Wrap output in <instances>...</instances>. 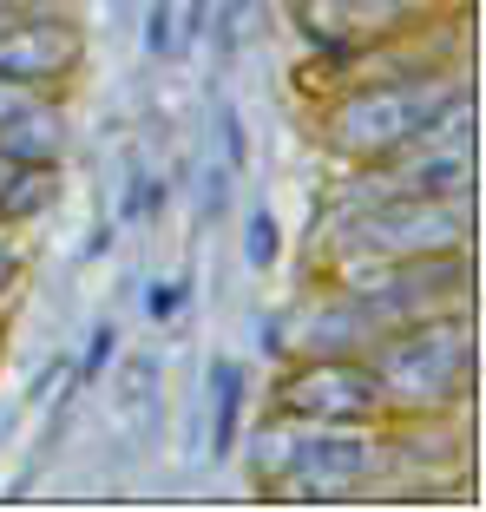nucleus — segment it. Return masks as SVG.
Listing matches in <instances>:
<instances>
[{
	"label": "nucleus",
	"mask_w": 486,
	"mask_h": 512,
	"mask_svg": "<svg viewBox=\"0 0 486 512\" xmlns=\"http://www.w3.org/2000/svg\"><path fill=\"white\" fill-rule=\"evenodd\" d=\"M473 99L467 79H454V66H421V73H375L355 79L329 112H322V151L349 158V165H381L408 151L447 106Z\"/></svg>",
	"instance_id": "f257e3e1"
},
{
	"label": "nucleus",
	"mask_w": 486,
	"mask_h": 512,
	"mask_svg": "<svg viewBox=\"0 0 486 512\" xmlns=\"http://www.w3.org/2000/svg\"><path fill=\"white\" fill-rule=\"evenodd\" d=\"M368 368L395 414H447L473 394V322L460 309L414 316L368 342Z\"/></svg>",
	"instance_id": "f03ea898"
},
{
	"label": "nucleus",
	"mask_w": 486,
	"mask_h": 512,
	"mask_svg": "<svg viewBox=\"0 0 486 512\" xmlns=\"http://www.w3.org/2000/svg\"><path fill=\"white\" fill-rule=\"evenodd\" d=\"M250 473L283 499H349L381 473V440L362 427H316L283 414L270 434H257Z\"/></svg>",
	"instance_id": "7ed1b4c3"
},
{
	"label": "nucleus",
	"mask_w": 486,
	"mask_h": 512,
	"mask_svg": "<svg viewBox=\"0 0 486 512\" xmlns=\"http://www.w3.org/2000/svg\"><path fill=\"white\" fill-rule=\"evenodd\" d=\"M467 230H473V197L381 191L329 230V256L342 270L349 263H395V256H441V250H467Z\"/></svg>",
	"instance_id": "20e7f679"
},
{
	"label": "nucleus",
	"mask_w": 486,
	"mask_h": 512,
	"mask_svg": "<svg viewBox=\"0 0 486 512\" xmlns=\"http://www.w3.org/2000/svg\"><path fill=\"white\" fill-rule=\"evenodd\" d=\"M276 414L316 427H368L388 414V401H381L368 355H303L276 381Z\"/></svg>",
	"instance_id": "39448f33"
},
{
	"label": "nucleus",
	"mask_w": 486,
	"mask_h": 512,
	"mask_svg": "<svg viewBox=\"0 0 486 512\" xmlns=\"http://www.w3.org/2000/svg\"><path fill=\"white\" fill-rule=\"evenodd\" d=\"M79 60H86V33L60 14H27V20L14 14L0 27V79L7 86L46 92V86H60V79H73Z\"/></svg>",
	"instance_id": "423d86ee"
},
{
	"label": "nucleus",
	"mask_w": 486,
	"mask_h": 512,
	"mask_svg": "<svg viewBox=\"0 0 486 512\" xmlns=\"http://www.w3.org/2000/svg\"><path fill=\"white\" fill-rule=\"evenodd\" d=\"M421 0H296V20L322 53H355V46H381L414 27Z\"/></svg>",
	"instance_id": "0eeeda50"
},
{
	"label": "nucleus",
	"mask_w": 486,
	"mask_h": 512,
	"mask_svg": "<svg viewBox=\"0 0 486 512\" xmlns=\"http://www.w3.org/2000/svg\"><path fill=\"white\" fill-rule=\"evenodd\" d=\"M375 322H368V309L349 296V289H335V296H322L316 309L303 316V335H296V355H368V342H375Z\"/></svg>",
	"instance_id": "6e6552de"
},
{
	"label": "nucleus",
	"mask_w": 486,
	"mask_h": 512,
	"mask_svg": "<svg viewBox=\"0 0 486 512\" xmlns=\"http://www.w3.org/2000/svg\"><path fill=\"white\" fill-rule=\"evenodd\" d=\"M53 197H60L53 165H20V158L0 151V224H33Z\"/></svg>",
	"instance_id": "1a4fd4ad"
},
{
	"label": "nucleus",
	"mask_w": 486,
	"mask_h": 512,
	"mask_svg": "<svg viewBox=\"0 0 486 512\" xmlns=\"http://www.w3.org/2000/svg\"><path fill=\"white\" fill-rule=\"evenodd\" d=\"M112 407H119V421H125V434H132V440H152L158 434V414H165V401H158V355L125 362Z\"/></svg>",
	"instance_id": "9d476101"
},
{
	"label": "nucleus",
	"mask_w": 486,
	"mask_h": 512,
	"mask_svg": "<svg viewBox=\"0 0 486 512\" xmlns=\"http://www.w3.org/2000/svg\"><path fill=\"white\" fill-rule=\"evenodd\" d=\"M237 421H243V368L230 355L211 362V460H224L237 447Z\"/></svg>",
	"instance_id": "9b49d317"
},
{
	"label": "nucleus",
	"mask_w": 486,
	"mask_h": 512,
	"mask_svg": "<svg viewBox=\"0 0 486 512\" xmlns=\"http://www.w3.org/2000/svg\"><path fill=\"white\" fill-rule=\"evenodd\" d=\"M276 256H283V230H276V217L250 211V224H243V263H250V270H270Z\"/></svg>",
	"instance_id": "f8f14e48"
},
{
	"label": "nucleus",
	"mask_w": 486,
	"mask_h": 512,
	"mask_svg": "<svg viewBox=\"0 0 486 512\" xmlns=\"http://www.w3.org/2000/svg\"><path fill=\"white\" fill-rule=\"evenodd\" d=\"M171 46H178V14H171V0H152V7H145V53L165 60Z\"/></svg>",
	"instance_id": "ddd939ff"
},
{
	"label": "nucleus",
	"mask_w": 486,
	"mask_h": 512,
	"mask_svg": "<svg viewBox=\"0 0 486 512\" xmlns=\"http://www.w3.org/2000/svg\"><path fill=\"white\" fill-rule=\"evenodd\" d=\"M112 355H119V329H112V322H99V329H92L86 362H79V388H92V381L106 375V362H112Z\"/></svg>",
	"instance_id": "4468645a"
},
{
	"label": "nucleus",
	"mask_w": 486,
	"mask_h": 512,
	"mask_svg": "<svg viewBox=\"0 0 486 512\" xmlns=\"http://www.w3.org/2000/svg\"><path fill=\"white\" fill-rule=\"evenodd\" d=\"M178 309H184V289H178V283H158V289H145V316H152V322H171Z\"/></svg>",
	"instance_id": "2eb2a0df"
},
{
	"label": "nucleus",
	"mask_w": 486,
	"mask_h": 512,
	"mask_svg": "<svg viewBox=\"0 0 486 512\" xmlns=\"http://www.w3.org/2000/svg\"><path fill=\"white\" fill-rule=\"evenodd\" d=\"M40 99H46V92H33V86H7V79H0V125L20 119V112H33Z\"/></svg>",
	"instance_id": "dca6fc26"
},
{
	"label": "nucleus",
	"mask_w": 486,
	"mask_h": 512,
	"mask_svg": "<svg viewBox=\"0 0 486 512\" xmlns=\"http://www.w3.org/2000/svg\"><path fill=\"white\" fill-rule=\"evenodd\" d=\"M224 158H230V171H243V158H250V145H243V119L224 106Z\"/></svg>",
	"instance_id": "f3484780"
},
{
	"label": "nucleus",
	"mask_w": 486,
	"mask_h": 512,
	"mask_svg": "<svg viewBox=\"0 0 486 512\" xmlns=\"http://www.w3.org/2000/svg\"><path fill=\"white\" fill-rule=\"evenodd\" d=\"M224 191H230V171H211L204 178V211H224Z\"/></svg>",
	"instance_id": "a211bd4d"
},
{
	"label": "nucleus",
	"mask_w": 486,
	"mask_h": 512,
	"mask_svg": "<svg viewBox=\"0 0 486 512\" xmlns=\"http://www.w3.org/2000/svg\"><path fill=\"white\" fill-rule=\"evenodd\" d=\"M14 270H20V263H14V256H7V250H0V289L14 283Z\"/></svg>",
	"instance_id": "6ab92c4d"
},
{
	"label": "nucleus",
	"mask_w": 486,
	"mask_h": 512,
	"mask_svg": "<svg viewBox=\"0 0 486 512\" xmlns=\"http://www.w3.org/2000/svg\"><path fill=\"white\" fill-rule=\"evenodd\" d=\"M7 20H14V0H0V27H7Z\"/></svg>",
	"instance_id": "aec40b11"
}]
</instances>
